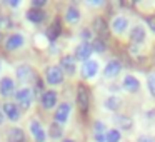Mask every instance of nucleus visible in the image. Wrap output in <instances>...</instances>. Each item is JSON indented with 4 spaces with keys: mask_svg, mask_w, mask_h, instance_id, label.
Returning a JSON list of instances; mask_svg holds the SVG:
<instances>
[{
    "mask_svg": "<svg viewBox=\"0 0 155 142\" xmlns=\"http://www.w3.org/2000/svg\"><path fill=\"white\" fill-rule=\"evenodd\" d=\"M55 104H57V92L48 90L42 95V105H44L45 109H54Z\"/></svg>",
    "mask_w": 155,
    "mask_h": 142,
    "instance_id": "dca6fc26",
    "label": "nucleus"
},
{
    "mask_svg": "<svg viewBox=\"0 0 155 142\" xmlns=\"http://www.w3.org/2000/svg\"><path fill=\"white\" fill-rule=\"evenodd\" d=\"M120 105H122V100H120V97L118 95H108L107 99H105V102H104V107L105 109H108V110H118L120 109Z\"/></svg>",
    "mask_w": 155,
    "mask_h": 142,
    "instance_id": "6ab92c4d",
    "label": "nucleus"
},
{
    "mask_svg": "<svg viewBox=\"0 0 155 142\" xmlns=\"http://www.w3.org/2000/svg\"><path fill=\"white\" fill-rule=\"evenodd\" d=\"M92 45L88 44V42H82V44H78L77 47H75V52H74V57L78 59V60H88V57L92 55Z\"/></svg>",
    "mask_w": 155,
    "mask_h": 142,
    "instance_id": "7ed1b4c3",
    "label": "nucleus"
},
{
    "mask_svg": "<svg viewBox=\"0 0 155 142\" xmlns=\"http://www.w3.org/2000/svg\"><path fill=\"white\" fill-rule=\"evenodd\" d=\"M92 50H98V52H102L105 49V42L102 40V39H95V40H92Z\"/></svg>",
    "mask_w": 155,
    "mask_h": 142,
    "instance_id": "cd10ccee",
    "label": "nucleus"
},
{
    "mask_svg": "<svg viewBox=\"0 0 155 142\" xmlns=\"http://www.w3.org/2000/svg\"><path fill=\"white\" fill-rule=\"evenodd\" d=\"M8 142H25V132L18 127H12L8 130Z\"/></svg>",
    "mask_w": 155,
    "mask_h": 142,
    "instance_id": "aec40b11",
    "label": "nucleus"
},
{
    "mask_svg": "<svg viewBox=\"0 0 155 142\" xmlns=\"http://www.w3.org/2000/svg\"><path fill=\"white\" fill-rule=\"evenodd\" d=\"M95 140L97 142H105V134H102V132H95Z\"/></svg>",
    "mask_w": 155,
    "mask_h": 142,
    "instance_id": "2f4dec72",
    "label": "nucleus"
},
{
    "mask_svg": "<svg viewBox=\"0 0 155 142\" xmlns=\"http://www.w3.org/2000/svg\"><path fill=\"white\" fill-rule=\"evenodd\" d=\"M115 120H117V124L120 125L122 129H130L132 127V124H134V122H132V119L130 117H127V115H118L117 119H115Z\"/></svg>",
    "mask_w": 155,
    "mask_h": 142,
    "instance_id": "5701e85b",
    "label": "nucleus"
},
{
    "mask_svg": "<svg viewBox=\"0 0 155 142\" xmlns=\"http://www.w3.org/2000/svg\"><path fill=\"white\" fill-rule=\"evenodd\" d=\"M58 34H60V20H58V19H55L54 25L50 27V39H52V40H55Z\"/></svg>",
    "mask_w": 155,
    "mask_h": 142,
    "instance_id": "a878e982",
    "label": "nucleus"
},
{
    "mask_svg": "<svg viewBox=\"0 0 155 142\" xmlns=\"http://www.w3.org/2000/svg\"><path fill=\"white\" fill-rule=\"evenodd\" d=\"M15 90V82L12 80V79L8 77H4L2 80H0V94L4 95V97H8V95H12Z\"/></svg>",
    "mask_w": 155,
    "mask_h": 142,
    "instance_id": "9d476101",
    "label": "nucleus"
},
{
    "mask_svg": "<svg viewBox=\"0 0 155 142\" xmlns=\"http://www.w3.org/2000/svg\"><path fill=\"white\" fill-rule=\"evenodd\" d=\"M68 114H70V105L68 104H60L58 105V109L55 110V120H57L58 125L65 124L68 119Z\"/></svg>",
    "mask_w": 155,
    "mask_h": 142,
    "instance_id": "423d86ee",
    "label": "nucleus"
},
{
    "mask_svg": "<svg viewBox=\"0 0 155 142\" xmlns=\"http://www.w3.org/2000/svg\"><path fill=\"white\" fill-rule=\"evenodd\" d=\"M4 115H7L10 120H17L20 117V110H18V107L15 104L7 102V104H4Z\"/></svg>",
    "mask_w": 155,
    "mask_h": 142,
    "instance_id": "2eb2a0df",
    "label": "nucleus"
},
{
    "mask_svg": "<svg viewBox=\"0 0 155 142\" xmlns=\"http://www.w3.org/2000/svg\"><path fill=\"white\" fill-rule=\"evenodd\" d=\"M45 79H47L48 84L58 85L64 80V72H62V69L57 67V65H50V67L45 70Z\"/></svg>",
    "mask_w": 155,
    "mask_h": 142,
    "instance_id": "f257e3e1",
    "label": "nucleus"
},
{
    "mask_svg": "<svg viewBox=\"0 0 155 142\" xmlns=\"http://www.w3.org/2000/svg\"><path fill=\"white\" fill-rule=\"evenodd\" d=\"M15 97H17V102L22 109H28L32 105V90L30 89H20Z\"/></svg>",
    "mask_w": 155,
    "mask_h": 142,
    "instance_id": "20e7f679",
    "label": "nucleus"
},
{
    "mask_svg": "<svg viewBox=\"0 0 155 142\" xmlns=\"http://www.w3.org/2000/svg\"><path fill=\"white\" fill-rule=\"evenodd\" d=\"M12 25V20L10 19H7L5 15H0V29L2 30H7V29H10Z\"/></svg>",
    "mask_w": 155,
    "mask_h": 142,
    "instance_id": "c85d7f7f",
    "label": "nucleus"
},
{
    "mask_svg": "<svg viewBox=\"0 0 155 142\" xmlns=\"http://www.w3.org/2000/svg\"><path fill=\"white\" fill-rule=\"evenodd\" d=\"M32 5H34V8H42L45 5V0H34Z\"/></svg>",
    "mask_w": 155,
    "mask_h": 142,
    "instance_id": "7c9ffc66",
    "label": "nucleus"
},
{
    "mask_svg": "<svg viewBox=\"0 0 155 142\" xmlns=\"http://www.w3.org/2000/svg\"><path fill=\"white\" fill-rule=\"evenodd\" d=\"M94 32L98 35V39H100V37H107L108 25H107V22H105V19H102V17L95 19V20H94Z\"/></svg>",
    "mask_w": 155,
    "mask_h": 142,
    "instance_id": "9b49d317",
    "label": "nucleus"
},
{
    "mask_svg": "<svg viewBox=\"0 0 155 142\" xmlns=\"http://www.w3.org/2000/svg\"><path fill=\"white\" fill-rule=\"evenodd\" d=\"M50 137L52 139H60L62 137V127L57 122H54V124L50 125Z\"/></svg>",
    "mask_w": 155,
    "mask_h": 142,
    "instance_id": "393cba45",
    "label": "nucleus"
},
{
    "mask_svg": "<svg viewBox=\"0 0 155 142\" xmlns=\"http://www.w3.org/2000/svg\"><path fill=\"white\" fill-rule=\"evenodd\" d=\"M120 137H122L120 132L117 129H112L105 134V142H120Z\"/></svg>",
    "mask_w": 155,
    "mask_h": 142,
    "instance_id": "b1692460",
    "label": "nucleus"
},
{
    "mask_svg": "<svg viewBox=\"0 0 155 142\" xmlns=\"http://www.w3.org/2000/svg\"><path fill=\"white\" fill-rule=\"evenodd\" d=\"M60 69H62V72L65 70V74H68V75L75 74V57H72V55L62 57L60 59Z\"/></svg>",
    "mask_w": 155,
    "mask_h": 142,
    "instance_id": "6e6552de",
    "label": "nucleus"
},
{
    "mask_svg": "<svg viewBox=\"0 0 155 142\" xmlns=\"http://www.w3.org/2000/svg\"><path fill=\"white\" fill-rule=\"evenodd\" d=\"M148 25H150V29L155 32V15H153V17H150V19H148Z\"/></svg>",
    "mask_w": 155,
    "mask_h": 142,
    "instance_id": "473e14b6",
    "label": "nucleus"
},
{
    "mask_svg": "<svg viewBox=\"0 0 155 142\" xmlns=\"http://www.w3.org/2000/svg\"><path fill=\"white\" fill-rule=\"evenodd\" d=\"M2 124H4V112L0 110V125H2Z\"/></svg>",
    "mask_w": 155,
    "mask_h": 142,
    "instance_id": "f704fd0d",
    "label": "nucleus"
},
{
    "mask_svg": "<svg viewBox=\"0 0 155 142\" xmlns=\"http://www.w3.org/2000/svg\"><path fill=\"white\" fill-rule=\"evenodd\" d=\"M65 20L70 22V24L78 22L80 20V10H78L77 7H74V5H70V7L67 8V12H65Z\"/></svg>",
    "mask_w": 155,
    "mask_h": 142,
    "instance_id": "4be33fe9",
    "label": "nucleus"
},
{
    "mask_svg": "<svg viewBox=\"0 0 155 142\" xmlns=\"http://www.w3.org/2000/svg\"><path fill=\"white\" fill-rule=\"evenodd\" d=\"M137 142H155V139L150 137V135H140Z\"/></svg>",
    "mask_w": 155,
    "mask_h": 142,
    "instance_id": "c756f323",
    "label": "nucleus"
},
{
    "mask_svg": "<svg viewBox=\"0 0 155 142\" xmlns=\"http://www.w3.org/2000/svg\"><path fill=\"white\" fill-rule=\"evenodd\" d=\"M22 45H24V37H22L20 34H12L10 37L7 39V42H5V49H7V50H17Z\"/></svg>",
    "mask_w": 155,
    "mask_h": 142,
    "instance_id": "f8f14e48",
    "label": "nucleus"
},
{
    "mask_svg": "<svg viewBox=\"0 0 155 142\" xmlns=\"http://www.w3.org/2000/svg\"><path fill=\"white\" fill-rule=\"evenodd\" d=\"M145 29L142 27V25H135V27H132V32H130V42L135 45H140L145 42Z\"/></svg>",
    "mask_w": 155,
    "mask_h": 142,
    "instance_id": "39448f33",
    "label": "nucleus"
},
{
    "mask_svg": "<svg viewBox=\"0 0 155 142\" xmlns=\"http://www.w3.org/2000/svg\"><path fill=\"white\" fill-rule=\"evenodd\" d=\"M122 70V64L118 60H110L104 69V75L105 77H115L118 75V72Z\"/></svg>",
    "mask_w": 155,
    "mask_h": 142,
    "instance_id": "ddd939ff",
    "label": "nucleus"
},
{
    "mask_svg": "<svg viewBox=\"0 0 155 142\" xmlns=\"http://www.w3.org/2000/svg\"><path fill=\"white\" fill-rule=\"evenodd\" d=\"M30 130H32V135H34V139H35V142H45V130H44V127L40 125V122H37V120H32L30 122Z\"/></svg>",
    "mask_w": 155,
    "mask_h": 142,
    "instance_id": "1a4fd4ad",
    "label": "nucleus"
},
{
    "mask_svg": "<svg viewBox=\"0 0 155 142\" xmlns=\"http://www.w3.org/2000/svg\"><path fill=\"white\" fill-rule=\"evenodd\" d=\"M97 72H98V64L95 60H90V59H88V60L82 65V75H84L85 79H92Z\"/></svg>",
    "mask_w": 155,
    "mask_h": 142,
    "instance_id": "0eeeda50",
    "label": "nucleus"
},
{
    "mask_svg": "<svg viewBox=\"0 0 155 142\" xmlns=\"http://www.w3.org/2000/svg\"><path fill=\"white\" fill-rule=\"evenodd\" d=\"M64 142H75V140H72V139H65Z\"/></svg>",
    "mask_w": 155,
    "mask_h": 142,
    "instance_id": "c9c22d12",
    "label": "nucleus"
},
{
    "mask_svg": "<svg viewBox=\"0 0 155 142\" xmlns=\"http://www.w3.org/2000/svg\"><path fill=\"white\" fill-rule=\"evenodd\" d=\"M124 89L127 92H137L138 89H140V82H138V79L134 77V75H127V77L124 79Z\"/></svg>",
    "mask_w": 155,
    "mask_h": 142,
    "instance_id": "f3484780",
    "label": "nucleus"
},
{
    "mask_svg": "<svg viewBox=\"0 0 155 142\" xmlns=\"http://www.w3.org/2000/svg\"><path fill=\"white\" fill-rule=\"evenodd\" d=\"M27 19L34 24H40V22L45 20V12L42 8H30L27 12Z\"/></svg>",
    "mask_w": 155,
    "mask_h": 142,
    "instance_id": "a211bd4d",
    "label": "nucleus"
},
{
    "mask_svg": "<svg viewBox=\"0 0 155 142\" xmlns=\"http://www.w3.org/2000/svg\"><path fill=\"white\" fill-rule=\"evenodd\" d=\"M147 87H148V90H150V94L155 97V72H152L147 77Z\"/></svg>",
    "mask_w": 155,
    "mask_h": 142,
    "instance_id": "bb28decb",
    "label": "nucleus"
},
{
    "mask_svg": "<svg viewBox=\"0 0 155 142\" xmlns=\"http://www.w3.org/2000/svg\"><path fill=\"white\" fill-rule=\"evenodd\" d=\"M127 27H128V20L125 17H122V15H118V17H115L112 20V30L115 34H124Z\"/></svg>",
    "mask_w": 155,
    "mask_h": 142,
    "instance_id": "4468645a",
    "label": "nucleus"
},
{
    "mask_svg": "<svg viewBox=\"0 0 155 142\" xmlns=\"http://www.w3.org/2000/svg\"><path fill=\"white\" fill-rule=\"evenodd\" d=\"M8 5H10V7H17L18 5V0H10V2H7Z\"/></svg>",
    "mask_w": 155,
    "mask_h": 142,
    "instance_id": "72a5a7b5",
    "label": "nucleus"
},
{
    "mask_svg": "<svg viewBox=\"0 0 155 142\" xmlns=\"http://www.w3.org/2000/svg\"><path fill=\"white\" fill-rule=\"evenodd\" d=\"M77 104L82 110H87L88 104H90V90L84 84H80L77 87Z\"/></svg>",
    "mask_w": 155,
    "mask_h": 142,
    "instance_id": "f03ea898",
    "label": "nucleus"
},
{
    "mask_svg": "<svg viewBox=\"0 0 155 142\" xmlns=\"http://www.w3.org/2000/svg\"><path fill=\"white\" fill-rule=\"evenodd\" d=\"M17 77L24 82H28L32 77H34V70H32L28 65H18L17 67Z\"/></svg>",
    "mask_w": 155,
    "mask_h": 142,
    "instance_id": "412c9836",
    "label": "nucleus"
}]
</instances>
